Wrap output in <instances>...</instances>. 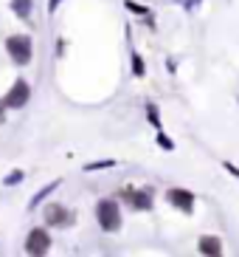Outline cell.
Masks as SVG:
<instances>
[{"mask_svg": "<svg viewBox=\"0 0 239 257\" xmlns=\"http://www.w3.org/2000/svg\"><path fill=\"white\" fill-rule=\"evenodd\" d=\"M96 218H98V226L104 229V232H118L121 229V209L110 198L96 204Z\"/></svg>", "mask_w": 239, "mask_h": 257, "instance_id": "6da1fadb", "label": "cell"}, {"mask_svg": "<svg viewBox=\"0 0 239 257\" xmlns=\"http://www.w3.org/2000/svg\"><path fill=\"white\" fill-rule=\"evenodd\" d=\"M6 51H8V57H12L17 65H28L31 54H34L31 37H26V34H14V37H8L6 40Z\"/></svg>", "mask_w": 239, "mask_h": 257, "instance_id": "7a4b0ae2", "label": "cell"}, {"mask_svg": "<svg viewBox=\"0 0 239 257\" xmlns=\"http://www.w3.org/2000/svg\"><path fill=\"white\" fill-rule=\"evenodd\" d=\"M45 223L48 226H70L74 223V212L65 209L62 204H48L45 206Z\"/></svg>", "mask_w": 239, "mask_h": 257, "instance_id": "3957f363", "label": "cell"}, {"mask_svg": "<svg viewBox=\"0 0 239 257\" xmlns=\"http://www.w3.org/2000/svg\"><path fill=\"white\" fill-rule=\"evenodd\" d=\"M51 249V237L45 229H31L28 237H26V251L28 254H45V251Z\"/></svg>", "mask_w": 239, "mask_h": 257, "instance_id": "277c9868", "label": "cell"}, {"mask_svg": "<svg viewBox=\"0 0 239 257\" xmlns=\"http://www.w3.org/2000/svg\"><path fill=\"white\" fill-rule=\"evenodd\" d=\"M28 96H31L28 82H26V79H17V82L12 85V91L6 93V99H3V105H6V107H22L26 102H28Z\"/></svg>", "mask_w": 239, "mask_h": 257, "instance_id": "5b68a950", "label": "cell"}, {"mask_svg": "<svg viewBox=\"0 0 239 257\" xmlns=\"http://www.w3.org/2000/svg\"><path fill=\"white\" fill-rule=\"evenodd\" d=\"M121 195H124V201H127L132 209H141V212L152 209V195L146 189H124Z\"/></svg>", "mask_w": 239, "mask_h": 257, "instance_id": "8992f818", "label": "cell"}, {"mask_svg": "<svg viewBox=\"0 0 239 257\" xmlns=\"http://www.w3.org/2000/svg\"><path fill=\"white\" fill-rule=\"evenodd\" d=\"M166 201H169L174 209H183V212L194 209V195H192L188 189H169V192H166Z\"/></svg>", "mask_w": 239, "mask_h": 257, "instance_id": "52a82bcc", "label": "cell"}, {"mask_svg": "<svg viewBox=\"0 0 239 257\" xmlns=\"http://www.w3.org/2000/svg\"><path fill=\"white\" fill-rule=\"evenodd\" d=\"M197 249H200V254H222V240L220 237H200V243H197Z\"/></svg>", "mask_w": 239, "mask_h": 257, "instance_id": "ba28073f", "label": "cell"}, {"mask_svg": "<svg viewBox=\"0 0 239 257\" xmlns=\"http://www.w3.org/2000/svg\"><path fill=\"white\" fill-rule=\"evenodd\" d=\"M12 12H14L20 20H26V17L31 15V0H12Z\"/></svg>", "mask_w": 239, "mask_h": 257, "instance_id": "9c48e42d", "label": "cell"}, {"mask_svg": "<svg viewBox=\"0 0 239 257\" xmlns=\"http://www.w3.org/2000/svg\"><path fill=\"white\" fill-rule=\"evenodd\" d=\"M56 187H60V181H51V184H48V187L42 189V192H37V195L31 198V209H34V206H37L40 201H42V198H48V195H51V192H54V189H56Z\"/></svg>", "mask_w": 239, "mask_h": 257, "instance_id": "30bf717a", "label": "cell"}, {"mask_svg": "<svg viewBox=\"0 0 239 257\" xmlns=\"http://www.w3.org/2000/svg\"><path fill=\"white\" fill-rule=\"evenodd\" d=\"M22 178H26V173H22V170H14V173L6 175V181H3V184H6V187H14V184L22 181Z\"/></svg>", "mask_w": 239, "mask_h": 257, "instance_id": "8fae6325", "label": "cell"}, {"mask_svg": "<svg viewBox=\"0 0 239 257\" xmlns=\"http://www.w3.org/2000/svg\"><path fill=\"white\" fill-rule=\"evenodd\" d=\"M132 74L135 76H144V60H141V57H132Z\"/></svg>", "mask_w": 239, "mask_h": 257, "instance_id": "7c38bea8", "label": "cell"}, {"mask_svg": "<svg viewBox=\"0 0 239 257\" xmlns=\"http://www.w3.org/2000/svg\"><path fill=\"white\" fill-rule=\"evenodd\" d=\"M158 144H164L166 150H172V147H174V144H172V142H169V139H166V136H164V133H158Z\"/></svg>", "mask_w": 239, "mask_h": 257, "instance_id": "4fadbf2b", "label": "cell"}, {"mask_svg": "<svg viewBox=\"0 0 239 257\" xmlns=\"http://www.w3.org/2000/svg\"><path fill=\"white\" fill-rule=\"evenodd\" d=\"M116 161H98V164H88V170H102V167H112Z\"/></svg>", "mask_w": 239, "mask_h": 257, "instance_id": "5bb4252c", "label": "cell"}, {"mask_svg": "<svg viewBox=\"0 0 239 257\" xmlns=\"http://www.w3.org/2000/svg\"><path fill=\"white\" fill-rule=\"evenodd\" d=\"M146 110H150V121H152V124H158V110H155V105H150Z\"/></svg>", "mask_w": 239, "mask_h": 257, "instance_id": "9a60e30c", "label": "cell"}, {"mask_svg": "<svg viewBox=\"0 0 239 257\" xmlns=\"http://www.w3.org/2000/svg\"><path fill=\"white\" fill-rule=\"evenodd\" d=\"M62 0H48V12H56V6H60Z\"/></svg>", "mask_w": 239, "mask_h": 257, "instance_id": "2e32d148", "label": "cell"}, {"mask_svg": "<svg viewBox=\"0 0 239 257\" xmlns=\"http://www.w3.org/2000/svg\"><path fill=\"white\" fill-rule=\"evenodd\" d=\"M3 107H6V105H0V121H3Z\"/></svg>", "mask_w": 239, "mask_h": 257, "instance_id": "e0dca14e", "label": "cell"}]
</instances>
